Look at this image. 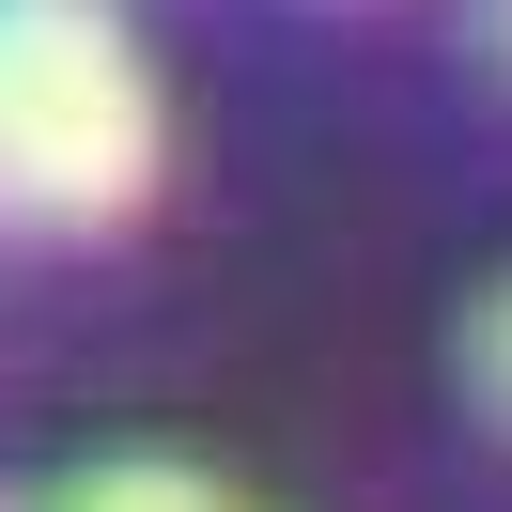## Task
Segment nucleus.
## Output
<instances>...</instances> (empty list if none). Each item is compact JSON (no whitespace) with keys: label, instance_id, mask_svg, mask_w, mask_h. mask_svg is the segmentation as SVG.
Listing matches in <instances>:
<instances>
[{"label":"nucleus","instance_id":"nucleus-4","mask_svg":"<svg viewBox=\"0 0 512 512\" xmlns=\"http://www.w3.org/2000/svg\"><path fill=\"white\" fill-rule=\"evenodd\" d=\"M497 63H512V0H497Z\"/></svg>","mask_w":512,"mask_h":512},{"label":"nucleus","instance_id":"nucleus-2","mask_svg":"<svg viewBox=\"0 0 512 512\" xmlns=\"http://www.w3.org/2000/svg\"><path fill=\"white\" fill-rule=\"evenodd\" d=\"M47 512H233V497H218L202 466H140V450H125V466H78Z\"/></svg>","mask_w":512,"mask_h":512},{"label":"nucleus","instance_id":"nucleus-1","mask_svg":"<svg viewBox=\"0 0 512 512\" xmlns=\"http://www.w3.org/2000/svg\"><path fill=\"white\" fill-rule=\"evenodd\" d=\"M171 171L156 63L109 0H0V218L125 233Z\"/></svg>","mask_w":512,"mask_h":512},{"label":"nucleus","instance_id":"nucleus-3","mask_svg":"<svg viewBox=\"0 0 512 512\" xmlns=\"http://www.w3.org/2000/svg\"><path fill=\"white\" fill-rule=\"evenodd\" d=\"M466 388H481V419L512 435V280H481V311H466Z\"/></svg>","mask_w":512,"mask_h":512}]
</instances>
